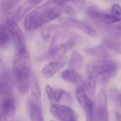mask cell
<instances>
[{
    "label": "cell",
    "mask_w": 121,
    "mask_h": 121,
    "mask_svg": "<svg viewBox=\"0 0 121 121\" xmlns=\"http://www.w3.org/2000/svg\"><path fill=\"white\" fill-rule=\"evenodd\" d=\"M31 75V60L27 48L17 50L13 59L12 76L14 85L22 96L29 91V80Z\"/></svg>",
    "instance_id": "cell-1"
},
{
    "label": "cell",
    "mask_w": 121,
    "mask_h": 121,
    "mask_svg": "<svg viewBox=\"0 0 121 121\" xmlns=\"http://www.w3.org/2000/svg\"><path fill=\"white\" fill-rule=\"evenodd\" d=\"M61 15L62 9L57 5H43L28 13L24 20V28L26 30H34L49 22L59 18Z\"/></svg>",
    "instance_id": "cell-2"
},
{
    "label": "cell",
    "mask_w": 121,
    "mask_h": 121,
    "mask_svg": "<svg viewBox=\"0 0 121 121\" xmlns=\"http://www.w3.org/2000/svg\"><path fill=\"white\" fill-rule=\"evenodd\" d=\"M119 69V62L111 58L100 59L94 61L86 67V77L97 80L103 84L107 83L113 77Z\"/></svg>",
    "instance_id": "cell-3"
},
{
    "label": "cell",
    "mask_w": 121,
    "mask_h": 121,
    "mask_svg": "<svg viewBox=\"0 0 121 121\" xmlns=\"http://www.w3.org/2000/svg\"><path fill=\"white\" fill-rule=\"evenodd\" d=\"M75 95L79 105L84 111L86 121H95L94 104L81 85L77 89Z\"/></svg>",
    "instance_id": "cell-4"
},
{
    "label": "cell",
    "mask_w": 121,
    "mask_h": 121,
    "mask_svg": "<svg viewBox=\"0 0 121 121\" xmlns=\"http://www.w3.org/2000/svg\"><path fill=\"white\" fill-rule=\"evenodd\" d=\"M58 22L63 27L77 28L92 38H96L98 35L95 28L90 23L74 17H62L59 19Z\"/></svg>",
    "instance_id": "cell-5"
},
{
    "label": "cell",
    "mask_w": 121,
    "mask_h": 121,
    "mask_svg": "<svg viewBox=\"0 0 121 121\" xmlns=\"http://www.w3.org/2000/svg\"><path fill=\"white\" fill-rule=\"evenodd\" d=\"M51 115L59 121H77V114L74 111L65 105L52 104L50 107Z\"/></svg>",
    "instance_id": "cell-6"
},
{
    "label": "cell",
    "mask_w": 121,
    "mask_h": 121,
    "mask_svg": "<svg viewBox=\"0 0 121 121\" xmlns=\"http://www.w3.org/2000/svg\"><path fill=\"white\" fill-rule=\"evenodd\" d=\"M6 26L9 32L11 38L13 40L17 50H21L26 48L24 35L17 24L13 19H8L6 22Z\"/></svg>",
    "instance_id": "cell-7"
},
{
    "label": "cell",
    "mask_w": 121,
    "mask_h": 121,
    "mask_svg": "<svg viewBox=\"0 0 121 121\" xmlns=\"http://www.w3.org/2000/svg\"><path fill=\"white\" fill-rule=\"evenodd\" d=\"M95 121H109L107 95L104 89L99 93L98 104L95 109Z\"/></svg>",
    "instance_id": "cell-8"
},
{
    "label": "cell",
    "mask_w": 121,
    "mask_h": 121,
    "mask_svg": "<svg viewBox=\"0 0 121 121\" xmlns=\"http://www.w3.org/2000/svg\"><path fill=\"white\" fill-rule=\"evenodd\" d=\"M13 79L12 72H5L0 75V97L6 99L13 97Z\"/></svg>",
    "instance_id": "cell-9"
},
{
    "label": "cell",
    "mask_w": 121,
    "mask_h": 121,
    "mask_svg": "<svg viewBox=\"0 0 121 121\" xmlns=\"http://www.w3.org/2000/svg\"><path fill=\"white\" fill-rule=\"evenodd\" d=\"M87 14L92 19L104 23L106 25H111L113 23H116L120 22L121 20V17L114 16L113 14L100 12L92 8H89L88 9Z\"/></svg>",
    "instance_id": "cell-10"
},
{
    "label": "cell",
    "mask_w": 121,
    "mask_h": 121,
    "mask_svg": "<svg viewBox=\"0 0 121 121\" xmlns=\"http://www.w3.org/2000/svg\"><path fill=\"white\" fill-rule=\"evenodd\" d=\"M28 111L31 121H44L43 111L40 103L34 98H29L27 103Z\"/></svg>",
    "instance_id": "cell-11"
},
{
    "label": "cell",
    "mask_w": 121,
    "mask_h": 121,
    "mask_svg": "<svg viewBox=\"0 0 121 121\" xmlns=\"http://www.w3.org/2000/svg\"><path fill=\"white\" fill-rule=\"evenodd\" d=\"M65 62H60L57 60L55 61H51L46 64L43 68L42 69L41 73L44 78L45 79H49L55 75L57 72H59L65 66Z\"/></svg>",
    "instance_id": "cell-12"
},
{
    "label": "cell",
    "mask_w": 121,
    "mask_h": 121,
    "mask_svg": "<svg viewBox=\"0 0 121 121\" xmlns=\"http://www.w3.org/2000/svg\"><path fill=\"white\" fill-rule=\"evenodd\" d=\"M1 111L2 115L5 118H12L15 116L16 113V106L14 99L13 97L1 99Z\"/></svg>",
    "instance_id": "cell-13"
},
{
    "label": "cell",
    "mask_w": 121,
    "mask_h": 121,
    "mask_svg": "<svg viewBox=\"0 0 121 121\" xmlns=\"http://www.w3.org/2000/svg\"><path fill=\"white\" fill-rule=\"evenodd\" d=\"M84 52L89 56L96 57L99 59L110 58L111 54L109 50L104 45H99L95 47H89L84 50Z\"/></svg>",
    "instance_id": "cell-14"
},
{
    "label": "cell",
    "mask_w": 121,
    "mask_h": 121,
    "mask_svg": "<svg viewBox=\"0 0 121 121\" xmlns=\"http://www.w3.org/2000/svg\"><path fill=\"white\" fill-rule=\"evenodd\" d=\"M69 50V49L66 43H63L59 45H51V48L49 52L45 54V57H42L43 58L45 57V59L62 58L66 55V53Z\"/></svg>",
    "instance_id": "cell-15"
},
{
    "label": "cell",
    "mask_w": 121,
    "mask_h": 121,
    "mask_svg": "<svg viewBox=\"0 0 121 121\" xmlns=\"http://www.w3.org/2000/svg\"><path fill=\"white\" fill-rule=\"evenodd\" d=\"M43 0H26L22 4L16 12L15 17L17 20H21L26 14L30 12V11L35 6L40 4Z\"/></svg>",
    "instance_id": "cell-16"
},
{
    "label": "cell",
    "mask_w": 121,
    "mask_h": 121,
    "mask_svg": "<svg viewBox=\"0 0 121 121\" xmlns=\"http://www.w3.org/2000/svg\"><path fill=\"white\" fill-rule=\"evenodd\" d=\"M61 77L65 80L70 83L82 85L84 80L82 76L76 71L72 69H67L61 73Z\"/></svg>",
    "instance_id": "cell-17"
},
{
    "label": "cell",
    "mask_w": 121,
    "mask_h": 121,
    "mask_svg": "<svg viewBox=\"0 0 121 121\" xmlns=\"http://www.w3.org/2000/svg\"><path fill=\"white\" fill-rule=\"evenodd\" d=\"M84 65V58L79 52L77 50H73L71 54L69 60V67L74 70H79L82 69Z\"/></svg>",
    "instance_id": "cell-18"
},
{
    "label": "cell",
    "mask_w": 121,
    "mask_h": 121,
    "mask_svg": "<svg viewBox=\"0 0 121 121\" xmlns=\"http://www.w3.org/2000/svg\"><path fill=\"white\" fill-rule=\"evenodd\" d=\"M104 45L108 50L121 54V42L119 38L117 39L115 36H108L103 40Z\"/></svg>",
    "instance_id": "cell-19"
},
{
    "label": "cell",
    "mask_w": 121,
    "mask_h": 121,
    "mask_svg": "<svg viewBox=\"0 0 121 121\" xmlns=\"http://www.w3.org/2000/svg\"><path fill=\"white\" fill-rule=\"evenodd\" d=\"M29 89L30 90L33 98L39 100L41 97V90L37 79L34 75H30L29 80Z\"/></svg>",
    "instance_id": "cell-20"
},
{
    "label": "cell",
    "mask_w": 121,
    "mask_h": 121,
    "mask_svg": "<svg viewBox=\"0 0 121 121\" xmlns=\"http://www.w3.org/2000/svg\"><path fill=\"white\" fill-rule=\"evenodd\" d=\"M96 79L87 77L86 80L84 81L83 84L81 86L84 88V91L89 96H94L96 92Z\"/></svg>",
    "instance_id": "cell-21"
},
{
    "label": "cell",
    "mask_w": 121,
    "mask_h": 121,
    "mask_svg": "<svg viewBox=\"0 0 121 121\" xmlns=\"http://www.w3.org/2000/svg\"><path fill=\"white\" fill-rule=\"evenodd\" d=\"M11 40V36L6 25L0 24V48L6 47Z\"/></svg>",
    "instance_id": "cell-22"
},
{
    "label": "cell",
    "mask_w": 121,
    "mask_h": 121,
    "mask_svg": "<svg viewBox=\"0 0 121 121\" xmlns=\"http://www.w3.org/2000/svg\"><path fill=\"white\" fill-rule=\"evenodd\" d=\"M109 97L111 101L115 104V106H121V94L117 89H112L109 92Z\"/></svg>",
    "instance_id": "cell-23"
},
{
    "label": "cell",
    "mask_w": 121,
    "mask_h": 121,
    "mask_svg": "<svg viewBox=\"0 0 121 121\" xmlns=\"http://www.w3.org/2000/svg\"><path fill=\"white\" fill-rule=\"evenodd\" d=\"M67 92L65 90L62 89H54L53 91V101H56V102H60L61 101V99L65 96L67 95Z\"/></svg>",
    "instance_id": "cell-24"
},
{
    "label": "cell",
    "mask_w": 121,
    "mask_h": 121,
    "mask_svg": "<svg viewBox=\"0 0 121 121\" xmlns=\"http://www.w3.org/2000/svg\"><path fill=\"white\" fill-rule=\"evenodd\" d=\"M111 13H113V15L121 17V8L120 4H115L111 6Z\"/></svg>",
    "instance_id": "cell-25"
},
{
    "label": "cell",
    "mask_w": 121,
    "mask_h": 121,
    "mask_svg": "<svg viewBox=\"0 0 121 121\" xmlns=\"http://www.w3.org/2000/svg\"><path fill=\"white\" fill-rule=\"evenodd\" d=\"M53 91L54 89L52 86L47 84L45 86V92L50 101H53Z\"/></svg>",
    "instance_id": "cell-26"
},
{
    "label": "cell",
    "mask_w": 121,
    "mask_h": 121,
    "mask_svg": "<svg viewBox=\"0 0 121 121\" xmlns=\"http://www.w3.org/2000/svg\"><path fill=\"white\" fill-rule=\"evenodd\" d=\"M65 11L69 16H70L71 17H74V15H75L74 11L72 9V8H71V7L69 6H65Z\"/></svg>",
    "instance_id": "cell-27"
},
{
    "label": "cell",
    "mask_w": 121,
    "mask_h": 121,
    "mask_svg": "<svg viewBox=\"0 0 121 121\" xmlns=\"http://www.w3.org/2000/svg\"><path fill=\"white\" fill-rule=\"evenodd\" d=\"M50 35V31L49 29H48L47 28H43V31H42V35L43 37V38L46 39V38H48L49 36Z\"/></svg>",
    "instance_id": "cell-28"
},
{
    "label": "cell",
    "mask_w": 121,
    "mask_h": 121,
    "mask_svg": "<svg viewBox=\"0 0 121 121\" xmlns=\"http://www.w3.org/2000/svg\"><path fill=\"white\" fill-rule=\"evenodd\" d=\"M71 1H74V2L76 3V4H82V3L84 2V0H71Z\"/></svg>",
    "instance_id": "cell-29"
},
{
    "label": "cell",
    "mask_w": 121,
    "mask_h": 121,
    "mask_svg": "<svg viewBox=\"0 0 121 121\" xmlns=\"http://www.w3.org/2000/svg\"><path fill=\"white\" fill-rule=\"evenodd\" d=\"M0 121H5V118L2 114H0Z\"/></svg>",
    "instance_id": "cell-30"
},
{
    "label": "cell",
    "mask_w": 121,
    "mask_h": 121,
    "mask_svg": "<svg viewBox=\"0 0 121 121\" xmlns=\"http://www.w3.org/2000/svg\"><path fill=\"white\" fill-rule=\"evenodd\" d=\"M2 68H3V62H2L1 60L0 59V70H1Z\"/></svg>",
    "instance_id": "cell-31"
},
{
    "label": "cell",
    "mask_w": 121,
    "mask_h": 121,
    "mask_svg": "<svg viewBox=\"0 0 121 121\" xmlns=\"http://www.w3.org/2000/svg\"><path fill=\"white\" fill-rule=\"evenodd\" d=\"M1 102H2V99L0 98V108H1Z\"/></svg>",
    "instance_id": "cell-32"
},
{
    "label": "cell",
    "mask_w": 121,
    "mask_h": 121,
    "mask_svg": "<svg viewBox=\"0 0 121 121\" xmlns=\"http://www.w3.org/2000/svg\"><path fill=\"white\" fill-rule=\"evenodd\" d=\"M52 121V120H51V121Z\"/></svg>",
    "instance_id": "cell-33"
}]
</instances>
